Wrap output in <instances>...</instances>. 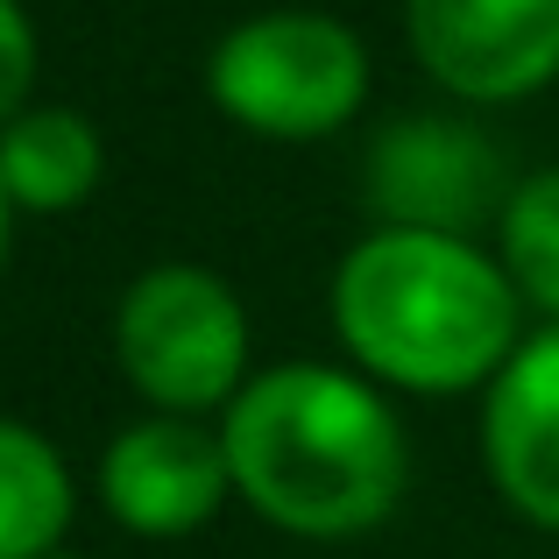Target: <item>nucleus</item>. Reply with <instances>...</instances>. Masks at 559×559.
I'll use <instances>...</instances> for the list:
<instances>
[{"mask_svg":"<svg viewBox=\"0 0 559 559\" xmlns=\"http://www.w3.org/2000/svg\"><path fill=\"white\" fill-rule=\"evenodd\" d=\"M518 298L503 262L467 234L382 227L347 248L333 276V326L347 355L396 390L447 396L481 376H503L518 355Z\"/></svg>","mask_w":559,"mask_h":559,"instance_id":"nucleus-2","label":"nucleus"},{"mask_svg":"<svg viewBox=\"0 0 559 559\" xmlns=\"http://www.w3.org/2000/svg\"><path fill=\"white\" fill-rule=\"evenodd\" d=\"M114 355H121V376L156 411L199 418V411L241 396L248 312L213 270L164 262V270L128 284L121 312H114Z\"/></svg>","mask_w":559,"mask_h":559,"instance_id":"nucleus-4","label":"nucleus"},{"mask_svg":"<svg viewBox=\"0 0 559 559\" xmlns=\"http://www.w3.org/2000/svg\"><path fill=\"white\" fill-rule=\"evenodd\" d=\"M376 205L390 213V227H432V234H461L467 219L489 205V185H496V156L481 135L453 121H418L390 128L376 142Z\"/></svg>","mask_w":559,"mask_h":559,"instance_id":"nucleus-8","label":"nucleus"},{"mask_svg":"<svg viewBox=\"0 0 559 559\" xmlns=\"http://www.w3.org/2000/svg\"><path fill=\"white\" fill-rule=\"evenodd\" d=\"M8 205L14 199H8V185H0V262H8Z\"/></svg>","mask_w":559,"mask_h":559,"instance_id":"nucleus-13","label":"nucleus"},{"mask_svg":"<svg viewBox=\"0 0 559 559\" xmlns=\"http://www.w3.org/2000/svg\"><path fill=\"white\" fill-rule=\"evenodd\" d=\"M71 475L57 447L0 418V559H50L71 532Z\"/></svg>","mask_w":559,"mask_h":559,"instance_id":"nucleus-10","label":"nucleus"},{"mask_svg":"<svg viewBox=\"0 0 559 559\" xmlns=\"http://www.w3.org/2000/svg\"><path fill=\"white\" fill-rule=\"evenodd\" d=\"M503 270L532 305L559 319V170H538L503 205Z\"/></svg>","mask_w":559,"mask_h":559,"instance_id":"nucleus-11","label":"nucleus"},{"mask_svg":"<svg viewBox=\"0 0 559 559\" xmlns=\"http://www.w3.org/2000/svg\"><path fill=\"white\" fill-rule=\"evenodd\" d=\"M28 85H36V28L22 0H0V128L28 107Z\"/></svg>","mask_w":559,"mask_h":559,"instance_id":"nucleus-12","label":"nucleus"},{"mask_svg":"<svg viewBox=\"0 0 559 559\" xmlns=\"http://www.w3.org/2000/svg\"><path fill=\"white\" fill-rule=\"evenodd\" d=\"M227 489H234L227 439L205 432L199 418H178V411L128 425L99 453V496L142 538H185L199 524H213Z\"/></svg>","mask_w":559,"mask_h":559,"instance_id":"nucleus-6","label":"nucleus"},{"mask_svg":"<svg viewBox=\"0 0 559 559\" xmlns=\"http://www.w3.org/2000/svg\"><path fill=\"white\" fill-rule=\"evenodd\" d=\"M205 93L234 128L270 142H319L355 121L369 93V50L347 22L312 8H276L227 28L205 64Z\"/></svg>","mask_w":559,"mask_h":559,"instance_id":"nucleus-3","label":"nucleus"},{"mask_svg":"<svg viewBox=\"0 0 559 559\" xmlns=\"http://www.w3.org/2000/svg\"><path fill=\"white\" fill-rule=\"evenodd\" d=\"M99 170L107 150L79 107H22L0 128V185L28 213H71L79 199H93Z\"/></svg>","mask_w":559,"mask_h":559,"instance_id":"nucleus-9","label":"nucleus"},{"mask_svg":"<svg viewBox=\"0 0 559 559\" xmlns=\"http://www.w3.org/2000/svg\"><path fill=\"white\" fill-rule=\"evenodd\" d=\"M50 559H71V552H50Z\"/></svg>","mask_w":559,"mask_h":559,"instance_id":"nucleus-14","label":"nucleus"},{"mask_svg":"<svg viewBox=\"0 0 559 559\" xmlns=\"http://www.w3.org/2000/svg\"><path fill=\"white\" fill-rule=\"evenodd\" d=\"M404 28L418 64L475 107L559 79V0H404Z\"/></svg>","mask_w":559,"mask_h":559,"instance_id":"nucleus-5","label":"nucleus"},{"mask_svg":"<svg viewBox=\"0 0 559 559\" xmlns=\"http://www.w3.org/2000/svg\"><path fill=\"white\" fill-rule=\"evenodd\" d=\"M481 461L518 518L559 532V326L532 333L489 382Z\"/></svg>","mask_w":559,"mask_h":559,"instance_id":"nucleus-7","label":"nucleus"},{"mask_svg":"<svg viewBox=\"0 0 559 559\" xmlns=\"http://www.w3.org/2000/svg\"><path fill=\"white\" fill-rule=\"evenodd\" d=\"M227 467L234 489L298 538H355L376 532L404 496V425L361 376L326 361H284V369L241 382L227 404Z\"/></svg>","mask_w":559,"mask_h":559,"instance_id":"nucleus-1","label":"nucleus"}]
</instances>
